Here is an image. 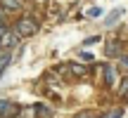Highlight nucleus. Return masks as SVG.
I'll list each match as a JSON object with an SVG mask.
<instances>
[{
	"label": "nucleus",
	"mask_w": 128,
	"mask_h": 118,
	"mask_svg": "<svg viewBox=\"0 0 128 118\" xmlns=\"http://www.w3.org/2000/svg\"><path fill=\"white\" fill-rule=\"evenodd\" d=\"M17 33L19 36H36L38 33V21L36 19H31V17H24V19H19L17 21Z\"/></svg>",
	"instance_id": "f257e3e1"
},
{
	"label": "nucleus",
	"mask_w": 128,
	"mask_h": 118,
	"mask_svg": "<svg viewBox=\"0 0 128 118\" xmlns=\"http://www.w3.org/2000/svg\"><path fill=\"white\" fill-rule=\"evenodd\" d=\"M17 106L14 104H10V102H0V118H12V116H17Z\"/></svg>",
	"instance_id": "f03ea898"
},
{
	"label": "nucleus",
	"mask_w": 128,
	"mask_h": 118,
	"mask_svg": "<svg viewBox=\"0 0 128 118\" xmlns=\"http://www.w3.org/2000/svg\"><path fill=\"white\" fill-rule=\"evenodd\" d=\"M19 43V33H10V31H5V36H2V45L5 47H14Z\"/></svg>",
	"instance_id": "7ed1b4c3"
},
{
	"label": "nucleus",
	"mask_w": 128,
	"mask_h": 118,
	"mask_svg": "<svg viewBox=\"0 0 128 118\" xmlns=\"http://www.w3.org/2000/svg\"><path fill=\"white\" fill-rule=\"evenodd\" d=\"M104 83L107 85H114L116 83V71H114V66H109V64L104 66Z\"/></svg>",
	"instance_id": "20e7f679"
},
{
	"label": "nucleus",
	"mask_w": 128,
	"mask_h": 118,
	"mask_svg": "<svg viewBox=\"0 0 128 118\" xmlns=\"http://www.w3.org/2000/svg\"><path fill=\"white\" fill-rule=\"evenodd\" d=\"M12 61V55H10V50H0V73L7 68V64Z\"/></svg>",
	"instance_id": "39448f33"
},
{
	"label": "nucleus",
	"mask_w": 128,
	"mask_h": 118,
	"mask_svg": "<svg viewBox=\"0 0 128 118\" xmlns=\"http://www.w3.org/2000/svg\"><path fill=\"white\" fill-rule=\"evenodd\" d=\"M40 109H43V106H38V104H36V106H28V109L22 111V118H36V114H38Z\"/></svg>",
	"instance_id": "423d86ee"
},
{
	"label": "nucleus",
	"mask_w": 128,
	"mask_h": 118,
	"mask_svg": "<svg viewBox=\"0 0 128 118\" xmlns=\"http://www.w3.org/2000/svg\"><path fill=\"white\" fill-rule=\"evenodd\" d=\"M0 5L5 9H19L22 7V0H0Z\"/></svg>",
	"instance_id": "0eeeda50"
},
{
	"label": "nucleus",
	"mask_w": 128,
	"mask_h": 118,
	"mask_svg": "<svg viewBox=\"0 0 128 118\" xmlns=\"http://www.w3.org/2000/svg\"><path fill=\"white\" fill-rule=\"evenodd\" d=\"M121 14H124V9H114V12H112L109 17H107V21H104V26H114V24H116V19H119Z\"/></svg>",
	"instance_id": "6e6552de"
},
{
	"label": "nucleus",
	"mask_w": 128,
	"mask_h": 118,
	"mask_svg": "<svg viewBox=\"0 0 128 118\" xmlns=\"http://www.w3.org/2000/svg\"><path fill=\"white\" fill-rule=\"evenodd\" d=\"M116 52H119V43H116V40H112L109 45H107V55H109V57H114Z\"/></svg>",
	"instance_id": "1a4fd4ad"
},
{
	"label": "nucleus",
	"mask_w": 128,
	"mask_h": 118,
	"mask_svg": "<svg viewBox=\"0 0 128 118\" xmlns=\"http://www.w3.org/2000/svg\"><path fill=\"white\" fill-rule=\"evenodd\" d=\"M121 116H124V111H121V109H112V111H107L102 118H121Z\"/></svg>",
	"instance_id": "9d476101"
},
{
	"label": "nucleus",
	"mask_w": 128,
	"mask_h": 118,
	"mask_svg": "<svg viewBox=\"0 0 128 118\" xmlns=\"http://www.w3.org/2000/svg\"><path fill=\"white\" fill-rule=\"evenodd\" d=\"M74 118H97V116L92 114V111H81V114H76Z\"/></svg>",
	"instance_id": "9b49d317"
},
{
	"label": "nucleus",
	"mask_w": 128,
	"mask_h": 118,
	"mask_svg": "<svg viewBox=\"0 0 128 118\" xmlns=\"http://www.w3.org/2000/svg\"><path fill=\"white\" fill-rule=\"evenodd\" d=\"M119 92H121V95H126V92H128V78H124V80H121V85H119Z\"/></svg>",
	"instance_id": "f8f14e48"
},
{
	"label": "nucleus",
	"mask_w": 128,
	"mask_h": 118,
	"mask_svg": "<svg viewBox=\"0 0 128 118\" xmlns=\"http://www.w3.org/2000/svg\"><path fill=\"white\" fill-rule=\"evenodd\" d=\"M71 73L74 76H81V73H86V68L83 66H71Z\"/></svg>",
	"instance_id": "ddd939ff"
},
{
	"label": "nucleus",
	"mask_w": 128,
	"mask_h": 118,
	"mask_svg": "<svg viewBox=\"0 0 128 118\" xmlns=\"http://www.w3.org/2000/svg\"><path fill=\"white\" fill-rule=\"evenodd\" d=\"M88 14H90V17H100V7H92Z\"/></svg>",
	"instance_id": "4468645a"
},
{
	"label": "nucleus",
	"mask_w": 128,
	"mask_h": 118,
	"mask_svg": "<svg viewBox=\"0 0 128 118\" xmlns=\"http://www.w3.org/2000/svg\"><path fill=\"white\" fill-rule=\"evenodd\" d=\"M81 59H83V61H92V55H88V52H86V55H81Z\"/></svg>",
	"instance_id": "2eb2a0df"
},
{
	"label": "nucleus",
	"mask_w": 128,
	"mask_h": 118,
	"mask_svg": "<svg viewBox=\"0 0 128 118\" xmlns=\"http://www.w3.org/2000/svg\"><path fill=\"white\" fill-rule=\"evenodd\" d=\"M2 36H5V26H0V47H2Z\"/></svg>",
	"instance_id": "dca6fc26"
},
{
	"label": "nucleus",
	"mask_w": 128,
	"mask_h": 118,
	"mask_svg": "<svg viewBox=\"0 0 128 118\" xmlns=\"http://www.w3.org/2000/svg\"><path fill=\"white\" fill-rule=\"evenodd\" d=\"M2 17H5V7L0 5V21H2Z\"/></svg>",
	"instance_id": "f3484780"
},
{
	"label": "nucleus",
	"mask_w": 128,
	"mask_h": 118,
	"mask_svg": "<svg viewBox=\"0 0 128 118\" xmlns=\"http://www.w3.org/2000/svg\"><path fill=\"white\" fill-rule=\"evenodd\" d=\"M121 59H124V64H126V66H128V57H121Z\"/></svg>",
	"instance_id": "a211bd4d"
},
{
	"label": "nucleus",
	"mask_w": 128,
	"mask_h": 118,
	"mask_svg": "<svg viewBox=\"0 0 128 118\" xmlns=\"http://www.w3.org/2000/svg\"><path fill=\"white\" fill-rule=\"evenodd\" d=\"M40 2H43V0H40Z\"/></svg>",
	"instance_id": "6ab92c4d"
}]
</instances>
